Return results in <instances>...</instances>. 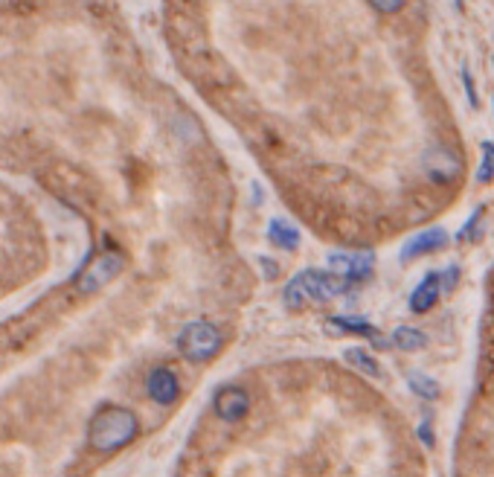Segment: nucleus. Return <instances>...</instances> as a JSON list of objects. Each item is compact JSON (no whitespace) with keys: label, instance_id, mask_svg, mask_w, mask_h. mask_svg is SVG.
<instances>
[{"label":"nucleus","instance_id":"4468645a","mask_svg":"<svg viewBox=\"0 0 494 477\" xmlns=\"http://www.w3.org/2000/svg\"><path fill=\"white\" fill-rule=\"evenodd\" d=\"M343 358H346V364H352L355 370H361V373H366V376H381V364L366 353V349H361V346H352V349H346L343 353Z\"/></svg>","mask_w":494,"mask_h":477},{"label":"nucleus","instance_id":"9d476101","mask_svg":"<svg viewBox=\"0 0 494 477\" xmlns=\"http://www.w3.org/2000/svg\"><path fill=\"white\" fill-rule=\"evenodd\" d=\"M442 297V274H427L410 294V309L416 314H425L436 306V300Z\"/></svg>","mask_w":494,"mask_h":477},{"label":"nucleus","instance_id":"1a4fd4ad","mask_svg":"<svg viewBox=\"0 0 494 477\" xmlns=\"http://www.w3.org/2000/svg\"><path fill=\"white\" fill-rule=\"evenodd\" d=\"M445 245H448V233H445L442 228H427L416 236H410V242L402 248V260L410 262L416 257H427V253H436Z\"/></svg>","mask_w":494,"mask_h":477},{"label":"nucleus","instance_id":"2eb2a0df","mask_svg":"<svg viewBox=\"0 0 494 477\" xmlns=\"http://www.w3.org/2000/svg\"><path fill=\"white\" fill-rule=\"evenodd\" d=\"M407 385H410V390L416 393V396H422V399H436L439 396V385L430 376H425V373H419V370H413L410 376H407Z\"/></svg>","mask_w":494,"mask_h":477},{"label":"nucleus","instance_id":"6ab92c4d","mask_svg":"<svg viewBox=\"0 0 494 477\" xmlns=\"http://www.w3.org/2000/svg\"><path fill=\"white\" fill-rule=\"evenodd\" d=\"M462 82H466V90H468V100H471V105H474L477 100H474V88H471V73H468V70H462Z\"/></svg>","mask_w":494,"mask_h":477},{"label":"nucleus","instance_id":"6e6552de","mask_svg":"<svg viewBox=\"0 0 494 477\" xmlns=\"http://www.w3.org/2000/svg\"><path fill=\"white\" fill-rule=\"evenodd\" d=\"M146 390L152 396V402H157V405H174L181 399V381L169 367H154L149 373Z\"/></svg>","mask_w":494,"mask_h":477},{"label":"nucleus","instance_id":"39448f33","mask_svg":"<svg viewBox=\"0 0 494 477\" xmlns=\"http://www.w3.org/2000/svg\"><path fill=\"white\" fill-rule=\"evenodd\" d=\"M122 268H125V262H122L120 253H100V257L93 260L82 274H79V280H76L79 294H93V292L105 289L110 280L120 277Z\"/></svg>","mask_w":494,"mask_h":477},{"label":"nucleus","instance_id":"0eeeda50","mask_svg":"<svg viewBox=\"0 0 494 477\" xmlns=\"http://www.w3.org/2000/svg\"><path fill=\"white\" fill-rule=\"evenodd\" d=\"M425 172H427L430 181L451 184L459 175V157L454 152H448V149L434 146V149H427V154H425Z\"/></svg>","mask_w":494,"mask_h":477},{"label":"nucleus","instance_id":"ddd939ff","mask_svg":"<svg viewBox=\"0 0 494 477\" xmlns=\"http://www.w3.org/2000/svg\"><path fill=\"white\" fill-rule=\"evenodd\" d=\"M393 346L405 349V353H416V349L427 346V335L422 329H413V326H398L393 332Z\"/></svg>","mask_w":494,"mask_h":477},{"label":"nucleus","instance_id":"f03ea898","mask_svg":"<svg viewBox=\"0 0 494 477\" xmlns=\"http://www.w3.org/2000/svg\"><path fill=\"white\" fill-rule=\"evenodd\" d=\"M349 282L341 280L331 271H317V268H309V271H300L297 277H291V282L282 289V300L289 309H306L311 303H329V300L346 294Z\"/></svg>","mask_w":494,"mask_h":477},{"label":"nucleus","instance_id":"dca6fc26","mask_svg":"<svg viewBox=\"0 0 494 477\" xmlns=\"http://www.w3.org/2000/svg\"><path fill=\"white\" fill-rule=\"evenodd\" d=\"M477 184H494V143H483V157H480V169H477Z\"/></svg>","mask_w":494,"mask_h":477},{"label":"nucleus","instance_id":"423d86ee","mask_svg":"<svg viewBox=\"0 0 494 477\" xmlns=\"http://www.w3.org/2000/svg\"><path fill=\"white\" fill-rule=\"evenodd\" d=\"M213 408H215V417H218V419H225V422H238V419H245V417H247V410H250V396H247L245 387L227 385V387H221V390L215 393Z\"/></svg>","mask_w":494,"mask_h":477},{"label":"nucleus","instance_id":"20e7f679","mask_svg":"<svg viewBox=\"0 0 494 477\" xmlns=\"http://www.w3.org/2000/svg\"><path fill=\"white\" fill-rule=\"evenodd\" d=\"M326 260H329V271L346 280L349 285L370 280L375 271V253L370 250H334Z\"/></svg>","mask_w":494,"mask_h":477},{"label":"nucleus","instance_id":"f3484780","mask_svg":"<svg viewBox=\"0 0 494 477\" xmlns=\"http://www.w3.org/2000/svg\"><path fill=\"white\" fill-rule=\"evenodd\" d=\"M407 0H370V6L381 15H395V12H402L405 9Z\"/></svg>","mask_w":494,"mask_h":477},{"label":"nucleus","instance_id":"a211bd4d","mask_svg":"<svg viewBox=\"0 0 494 477\" xmlns=\"http://www.w3.org/2000/svg\"><path fill=\"white\" fill-rule=\"evenodd\" d=\"M419 437H422V442H425V445H434V434H430V422H422Z\"/></svg>","mask_w":494,"mask_h":477},{"label":"nucleus","instance_id":"aec40b11","mask_svg":"<svg viewBox=\"0 0 494 477\" xmlns=\"http://www.w3.org/2000/svg\"><path fill=\"white\" fill-rule=\"evenodd\" d=\"M491 105H494V100H491Z\"/></svg>","mask_w":494,"mask_h":477},{"label":"nucleus","instance_id":"f8f14e48","mask_svg":"<svg viewBox=\"0 0 494 477\" xmlns=\"http://www.w3.org/2000/svg\"><path fill=\"white\" fill-rule=\"evenodd\" d=\"M331 332H349V335H363V338H373L378 341V332L370 321H363V317H331L326 323Z\"/></svg>","mask_w":494,"mask_h":477},{"label":"nucleus","instance_id":"f257e3e1","mask_svg":"<svg viewBox=\"0 0 494 477\" xmlns=\"http://www.w3.org/2000/svg\"><path fill=\"white\" fill-rule=\"evenodd\" d=\"M140 431V422L129 408L105 405L88 425V442L93 451L114 454L125 445H131Z\"/></svg>","mask_w":494,"mask_h":477},{"label":"nucleus","instance_id":"7ed1b4c3","mask_svg":"<svg viewBox=\"0 0 494 477\" xmlns=\"http://www.w3.org/2000/svg\"><path fill=\"white\" fill-rule=\"evenodd\" d=\"M221 344H225V338H221L218 326H213L210 321L186 323L181 329V335H178L181 355L189 358V361H195V364H204V361L215 358L221 353Z\"/></svg>","mask_w":494,"mask_h":477},{"label":"nucleus","instance_id":"9b49d317","mask_svg":"<svg viewBox=\"0 0 494 477\" xmlns=\"http://www.w3.org/2000/svg\"><path fill=\"white\" fill-rule=\"evenodd\" d=\"M268 238L282 250H297L300 248V230L291 225L289 218H274L268 228Z\"/></svg>","mask_w":494,"mask_h":477}]
</instances>
